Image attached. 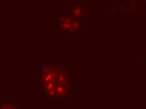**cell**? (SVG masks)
<instances>
[{
    "mask_svg": "<svg viewBox=\"0 0 146 109\" xmlns=\"http://www.w3.org/2000/svg\"><path fill=\"white\" fill-rule=\"evenodd\" d=\"M41 79L42 84L56 81L57 72L59 69L55 67L54 66L47 65L45 68H42Z\"/></svg>",
    "mask_w": 146,
    "mask_h": 109,
    "instance_id": "cell-1",
    "label": "cell"
},
{
    "mask_svg": "<svg viewBox=\"0 0 146 109\" xmlns=\"http://www.w3.org/2000/svg\"><path fill=\"white\" fill-rule=\"evenodd\" d=\"M69 75L68 71L64 69H59L57 72L56 82L60 84H68Z\"/></svg>",
    "mask_w": 146,
    "mask_h": 109,
    "instance_id": "cell-2",
    "label": "cell"
},
{
    "mask_svg": "<svg viewBox=\"0 0 146 109\" xmlns=\"http://www.w3.org/2000/svg\"><path fill=\"white\" fill-rule=\"evenodd\" d=\"M55 91H56V96L60 98L64 97L68 94L69 86V84H60L57 83L56 87H55Z\"/></svg>",
    "mask_w": 146,
    "mask_h": 109,
    "instance_id": "cell-3",
    "label": "cell"
},
{
    "mask_svg": "<svg viewBox=\"0 0 146 109\" xmlns=\"http://www.w3.org/2000/svg\"><path fill=\"white\" fill-rule=\"evenodd\" d=\"M72 17L69 16H64L60 18V27L64 30H70Z\"/></svg>",
    "mask_w": 146,
    "mask_h": 109,
    "instance_id": "cell-4",
    "label": "cell"
},
{
    "mask_svg": "<svg viewBox=\"0 0 146 109\" xmlns=\"http://www.w3.org/2000/svg\"><path fill=\"white\" fill-rule=\"evenodd\" d=\"M83 13H84V8H83V7H81L80 5H77L76 7H75L72 10V18L78 20L79 18H80L83 16Z\"/></svg>",
    "mask_w": 146,
    "mask_h": 109,
    "instance_id": "cell-5",
    "label": "cell"
},
{
    "mask_svg": "<svg viewBox=\"0 0 146 109\" xmlns=\"http://www.w3.org/2000/svg\"><path fill=\"white\" fill-rule=\"evenodd\" d=\"M80 28V22L78 19H74L72 18L71 24V28H70V30L72 32H76Z\"/></svg>",
    "mask_w": 146,
    "mask_h": 109,
    "instance_id": "cell-6",
    "label": "cell"
}]
</instances>
